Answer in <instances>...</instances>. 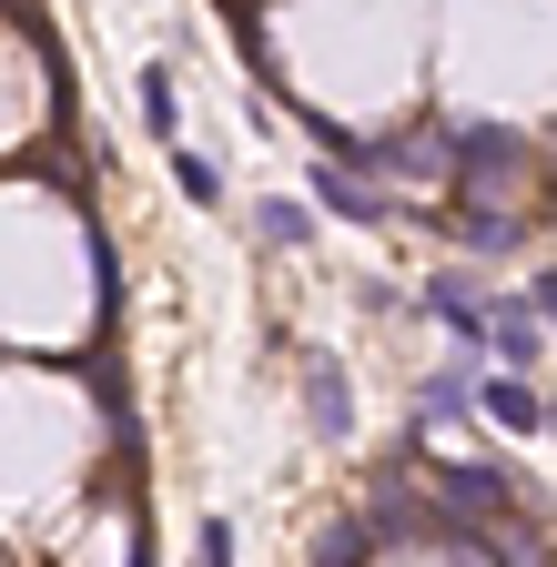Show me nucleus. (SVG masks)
<instances>
[{
	"instance_id": "nucleus-5",
	"label": "nucleus",
	"mask_w": 557,
	"mask_h": 567,
	"mask_svg": "<svg viewBox=\"0 0 557 567\" xmlns=\"http://www.w3.org/2000/svg\"><path fill=\"white\" fill-rule=\"evenodd\" d=\"M426 305L446 315V334H456V344H476V334H486V305H476V284H466V274H436V284H426Z\"/></svg>"
},
{
	"instance_id": "nucleus-7",
	"label": "nucleus",
	"mask_w": 557,
	"mask_h": 567,
	"mask_svg": "<svg viewBox=\"0 0 557 567\" xmlns=\"http://www.w3.org/2000/svg\"><path fill=\"white\" fill-rule=\"evenodd\" d=\"M143 122H153L163 142L183 132V102H173V61H153V71H143Z\"/></svg>"
},
{
	"instance_id": "nucleus-3",
	"label": "nucleus",
	"mask_w": 557,
	"mask_h": 567,
	"mask_svg": "<svg viewBox=\"0 0 557 567\" xmlns=\"http://www.w3.org/2000/svg\"><path fill=\"white\" fill-rule=\"evenodd\" d=\"M466 395H486V415H497L507 436H537V425H547V395L517 385V375H486V385H466Z\"/></svg>"
},
{
	"instance_id": "nucleus-8",
	"label": "nucleus",
	"mask_w": 557,
	"mask_h": 567,
	"mask_svg": "<svg viewBox=\"0 0 557 567\" xmlns=\"http://www.w3.org/2000/svg\"><path fill=\"white\" fill-rule=\"evenodd\" d=\"M254 224H264V244H285V254H295V244H314V213H305V203H264Z\"/></svg>"
},
{
	"instance_id": "nucleus-4",
	"label": "nucleus",
	"mask_w": 557,
	"mask_h": 567,
	"mask_svg": "<svg viewBox=\"0 0 557 567\" xmlns=\"http://www.w3.org/2000/svg\"><path fill=\"white\" fill-rule=\"evenodd\" d=\"M305 395H314V425H324V436H355V415H344V365H334V354H305Z\"/></svg>"
},
{
	"instance_id": "nucleus-6",
	"label": "nucleus",
	"mask_w": 557,
	"mask_h": 567,
	"mask_svg": "<svg viewBox=\"0 0 557 567\" xmlns=\"http://www.w3.org/2000/svg\"><path fill=\"white\" fill-rule=\"evenodd\" d=\"M314 203H324V213H355V224H385V193L355 183V173H334V163L314 173Z\"/></svg>"
},
{
	"instance_id": "nucleus-12",
	"label": "nucleus",
	"mask_w": 557,
	"mask_h": 567,
	"mask_svg": "<svg viewBox=\"0 0 557 567\" xmlns=\"http://www.w3.org/2000/svg\"><path fill=\"white\" fill-rule=\"evenodd\" d=\"M0 11H21V0H0Z\"/></svg>"
},
{
	"instance_id": "nucleus-11",
	"label": "nucleus",
	"mask_w": 557,
	"mask_h": 567,
	"mask_svg": "<svg viewBox=\"0 0 557 567\" xmlns=\"http://www.w3.org/2000/svg\"><path fill=\"white\" fill-rule=\"evenodd\" d=\"M203 567H234V527H224V517L203 527Z\"/></svg>"
},
{
	"instance_id": "nucleus-1",
	"label": "nucleus",
	"mask_w": 557,
	"mask_h": 567,
	"mask_svg": "<svg viewBox=\"0 0 557 567\" xmlns=\"http://www.w3.org/2000/svg\"><path fill=\"white\" fill-rule=\"evenodd\" d=\"M476 344H497V365L527 385V375H537V354H547V274L527 284L517 305H497V315H486V334H476Z\"/></svg>"
},
{
	"instance_id": "nucleus-10",
	"label": "nucleus",
	"mask_w": 557,
	"mask_h": 567,
	"mask_svg": "<svg viewBox=\"0 0 557 567\" xmlns=\"http://www.w3.org/2000/svg\"><path fill=\"white\" fill-rule=\"evenodd\" d=\"M456 234H466V244H517V213H497V203H466V213H456Z\"/></svg>"
},
{
	"instance_id": "nucleus-9",
	"label": "nucleus",
	"mask_w": 557,
	"mask_h": 567,
	"mask_svg": "<svg viewBox=\"0 0 557 567\" xmlns=\"http://www.w3.org/2000/svg\"><path fill=\"white\" fill-rule=\"evenodd\" d=\"M173 183H183L193 203H224V173H214V163H203V153H193V142H173Z\"/></svg>"
},
{
	"instance_id": "nucleus-2",
	"label": "nucleus",
	"mask_w": 557,
	"mask_h": 567,
	"mask_svg": "<svg viewBox=\"0 0 557 567\" xmlns=\"http://www.w3.org/2000/svg\"><path fill=\"white\" fill-rule=\"evenodd\" d=\"M466 517H517V476H497V466H436V527H466Z\"/></svg>"
}]
</instances>
